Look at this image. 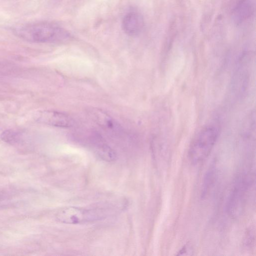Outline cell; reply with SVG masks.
<instances>
[{
  "label": "cell",
  "instance_id": "3",
  "mask_svg": "<svg viewBox=\"0 0 256 256\" xmlns=\"http://www.w3.org/2000/svg\"><path fill=\"white\" fill-rule=\"evenodd\" d=\"M108 212L103 208H86L68 206L61 209L56 214V220L66 224H81L104 219Z\"/></svg>",
  "mask_w": 256,
  "mask_h": 256
},
{
  "label": "cell",
  "instance_id": "1",
  "mask_svg": "<svg viewBox=\"0 0 256 256\" xmlns=\"http://www.w3.org/2000/svg\"><path fill=\"white\" fill-rule=\"evenodd\" d=\"M15 35L28 42L38 43L64 41L70 34L60 26L48 22H38L16 26Z\"/></svg>",
  "mask_w": 256,
  "mask_h": 256
},
{
  "label": "cell",
  "instance_id": "10",
  "mask_svg": "<svg viewBox=\"0 0 256 256\" xmlns=\"http://www.w3.org/2000/svg\"><path fill=\"white\" fill-rule=\"evenodd\" d=\"M214 170H212V169L211 170H209L207 174L205 176L204 180V182L202 192V196H205V194L208 192V189L209 188L212 184V180H214Z\"/></svg>",
  "mask_w": 256,
  "mask_h": 256
},
{
  "label": "cell",
  "instance_id": "9",
  "mask_svg": "<svg viewBox=\"0 0 256 256\" xmlns=\"http://www.w3.org/2000/svg\"><path fill=\"white\" fill-rule=\"evenodd\" d=\"M20 132L15 130H6L2 134V140L12 144L19 142L22 138Z\"/></svg>",
  "mask_w": 256,
  "mask_h": 256
},
{
  "label": "cell",
  "instance_id": "7",
  "mask_svg": "<svg viewBox=\"0 0 256 256\" xmlns=\"http://www.w3.org/2000/svg\"><path fill=\"white\" fill-rule=\"evenodd\" d=\"M254 10L252 0H239L232 11L234 20L242 23L252 16Z\"/></svg>",
  "mask_w": 256,
  "mask_h": 256
},
{
  "label": "cell",
  "instance_id": "2",
  "mask_svg": "<svg viewBox=\"0 0 256 256\" xmlns=\"http://www.w3.org/2000/svg\"><path fill=\"white\" fill-rule=\"evenodd\" d=\"M218 136V128L212 125L203 128L193 139L188 150L192 162L198 164L206 159L211 152Z\"/></svg>",
  "mask_w": 256,
  "mask_h": 256
},
{
  "label": "cell",
  "instance_id": "5",
  "mask_svg": "<svg viewBox=\"0 0 256 256\" xmlns=\"http://www.w3.org/2000/svg\"><path fill=\"white\" fill-rule=\"evenodd\" d=\"M36 120L48 125L62 128L70 127L74 123L72 119L68 115L50 110L39 112Z\"/></svg>",
  "mask_w": 256,
  "mask_h": 256
},
{
  "label": "cell",
  "instance_id": "8",
  "mask_svg": "<svg viewBox=\"0 0 256 256\" xmlns=\"http://www.w3.org/2000/svg\"><path fill=\"white\" fill-rule=\"evenodd\" d=\"M93 148L98 156L104 160L113 162L116 158V154L114 150L101 140L95 142Z\"/></svg>",
  "mask_w": 256,
  "mask_h": 256
},
{
  "label": "cell",
  "instance_id": "6",
  "mask_svg": "<svg viewBox=\"0 0 256 256\" xmlns=\"http://www.w3.org/2000/svg\"><path fill=\"white\" fill-rule=\"evenodd\" d=\"M144 26L142 16L136 12H131L126 14L123 18L122 28L126 34L130 36L139 34Z\"/></svg>",
  "mask_w": 256,
  "mask_h": 256
},
{
  "label": "cell",
  "instance_id": "4",
  "mask_svg": "<svg viewBox=\"0 0 256 256\" xmlns=\"http://www.w3.org/2000/svg\"><path fill=\"white\" fill-rule=\"evenodd\" d=\"M252 178L244 175L236 181L227 204V210L232 216H238L244 204L246 192L252 184Z\"/></svg>",
  "mask_w": 256,
  "mask_h": 256
}]
</instances>
